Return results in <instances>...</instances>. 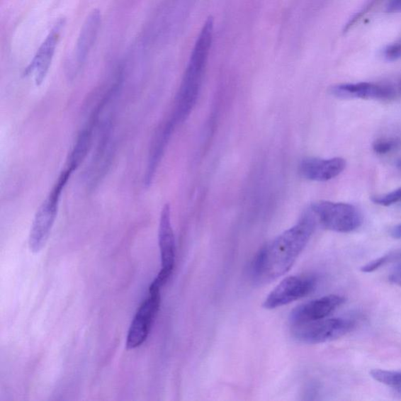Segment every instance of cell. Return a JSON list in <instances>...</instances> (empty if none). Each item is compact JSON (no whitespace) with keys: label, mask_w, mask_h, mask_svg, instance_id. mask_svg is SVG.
I'll return each mask as SVG.
<instances>
[{"label":"cell","mask_w":401,"mask_h":401,"mask_svg":"<svg viewBox=\"0 0 401 401\" xmlns=\"http://www.w3.org/2000/svg\"><path fill=\"white\" fill-rule=\"evenodd\" d=\"M316 285L317 279L313 276L288 277L274 288L263 306L266 310H273L288 305L313 292Z\"/></svg>","instance_id":"ba28073f"},{"label":"cell","mask_w":401,"mask_h":401,"mask_svg":"<svg viewBox=\"0 0 401 401\" xmlns=\"http://www.w3.org/2000/svg\"><path fill=\"white\" fill-rule=\"evenodd\" d=\"M395 270L401 271V264L396 267Z\"/></svg>","instance_id":"7402d4cb"},{"label":"cell","mask_w":401,"mask_h":401,"mask_svg":"<svg viewBox=\"0 0 401 401\" xmlns=\"http://www.w3.org/2000/svg\"><path fill=\"white\" fill-rule=\"evenodd\" d=\"M400 145V139L397 137H385L375 140L373 147L375 153L384 154L397 149Z\"/></svg>","instance_id":"9a60e30c"},{"label":"cell","mask_w":401,"mask_h":401,"mask_svg":"<svg viewBox=\"0 0 401 401\" xmlns=\"http://www.w3.org/2000/svg\"><path fill=\"white\" fill-rule=\"evenodd\" d=\"M64 26V18L57 22L45 40L41 44L39 50H37L33 60L25 71L26 76H30L33 74L37 86H41L44 80L46 79Z\"/></svg>","instance_id":"30bf717a"},{"label":"cell","mask_w":401,"mask_h":401,"mask_svg":"<svg viewBox=\"0 0 401 401\" xmlns=\"http://www.w3.org/2000/svg\"><path fill=\"white\" fill-rule=\"evenodd\" d=\"M371 378L377 382L398 390L401 388L400 371L373 369L370 371Z\"/></svg>","instance_id":"5bb4252c"},{"label":"cell","mask_w":401,"mask_h":401,"mask_svg":"<svg viewBox=\"0 0 401 401\" xmlns=\"http://www.w3.org/2000/svg\"><path fill=\"white\" fill-rule=\"evenodd\" d=\"M101 26V14L94 10L86 19L79 35L75 50V63L79 69L86 61L89 54L94 46Z\"/></svg>","instance_id":"4fadbf2b"},{"label":"cell","mask_w":401,"mask_h":401,"mask_svg":"<svg viewBox=\"0 0 401 401\" xmlns=\"http://www.w3.org/2000/svg\"><path fill=\"white\" fill-rule=\"evenodd\" d=\"M391 236L393 239H401V224L395 226L391 230Z\"/></svg>","instance_id":"44dd1931"},{"label":"cell","mask_w":401,"mask_h":401,"mask_svg":"<svg viewBox=\"0 0 401 401\" xmlns=\"http://www.w3.org/2000/svg\"><path fill=\"white\" fill-rule=\"evenodd\" d=\"M384 56L388 60L395 61L401 56V46L399 44L389 46L384 51Z\"/></svg>","instance_id":"ac0fdd59"},{"label":"cell","mask_w":401,"mask_h":401,"mask_svg":"<svg viewBox=\"0 0 401 401\" xmlns=\"http://www.w3.org/2000/svg\"><path fill=\"white\" fill-rule=\"evenodd\" d=\"M388 11L391 13L401 11V0H391L388 6Z\"/></svg>","instance_id":"d6986e66"},{"label":"cell","mask_w":401,"mask_h":401,"mask_svg":"<svg viewBox=\"0 0 401 401\" xmlns=\"http://www.w3.org/2000/svg\"><path fill=\"white\" fill-rule=\"evenodd\" d=\"M159 244L161 254L162 269L158 276L152 281V284L162 287L169 281L174 269L176 258V242L171 222V209L169 204L162 208L159 227Z\"/></svg>","instance_id":"52a82bcc"},{"label":"cell","mask_w":401,"mask_h":401,"mask_svg":"<svg viewBox=\"0 0 401 401\" xmlns=\"http://www.w3.org/2000/svg\"><path fill=\"white\" fill-rule=\"evenodd\" d=\"M310 211L317 222L332 232L350 233L362 225L361 212L351 204L319 200L311 205Z\"/></svg>","instance_id":"277c9868"},{"label":"cell","mask_w":401,"mask_h":401,"mask_svg":"<svg viewBox=\"0 0 401 401\" xmlns=\"http://www.w3.org/2000/svg\"><path fill=\"white\" fill-rule=\"evenodd\" d=\"M346 166L345 159L341 158H307L300 163V173L307 180L325 182L343 173Z\"/></svg>","instance_id":"7c38bea8"},{"label":"cell","mask_w":401,"mask_h":401,"mask_svg":"<svg viewBox=\"0 0 401 401\" xmlns=\"http://www.w3.org/2000/svg\"><path fill=\"white\" fill-rule=\"evenodd\" d=\"M73 172L71 168H65L35 215L28 239L29 249L34 254H38L46 246L57 216L62 192Z\"/></svg>","instance_id":"3957f363"},{"label":"cell","mask_w":401,"mask_h":401,"mask_svg":"<svg viewBox=\"0 0 401 401\" xmlns=\"http://www.w3.org/2000/svg\"><path fill=\"white\" fill-rule=\"evenodd\" d=\"M397 390L401 393V388Z\"/></svg>","instance_id":"cb8c5ba5"},{"label":"cell","mask_w":401,"mask_h":401,"mask_svg":"<svg viewBox=\"0 0 401 401\" xmlns=\"http://www.w3.org/2000/svg\"><path fill=\"white\" fill-rule=\"evenodd\" d=\"M316 225L313 213L308 210L295 226L265 244L252 262V281L261 285L284 276L306 248Z\"/></svg>","instance_id":"6da1fadb"},{"label":"cell","mask_w":401,"mask_h":401,"mask_svg":"<svg viewBox=\"0 0 401 401\" xmlns=\"http://www.w3.org/2000/svg\"><path fill=\"white\" fill-rule=\"evenodd\" d=\"M397 166L401 168V159H400L397 162Z\"/></svg>","instance_id":"603a6c76"},{"label":"cell","mask_w":401,"mask_h":401,"mask_svg":"<svg viewBox=\"0 0 401 401\" xmlns=\"http://www.w3.org/2000/svg\"><path fill=\"white\" fill-rule=\"evenodd\" d=\"M213 36V20L208 19L200 31L178 91L170 123L174 128L187 118L196 106Z\"/></svg>","instance_id":"7a4b0ae2"},{"label":"cell","mask_w":401,"mask_h":401,"mask_svg":"<svg viewBox=\"0 0 401 401\" xmlns=\"http://www.w3.org/2000/svg\"><path fill=\"white\" fill-rule=\"evenodd\" d=\"M345 301L344 296L337 295L321 297L293 310L289 321L294 325L321 320L343 305Z\"/></svg>","instance_id":"8fae6325"},{"label":"cell","mask_w":401,"mask_h":401,"mask_svg":"<svg viewBox=\"0 0 401 401\" xmlns=\"http://www.w3.org/2000/svg\"><path fill=\"white\" fill-rule=\"evenodd\" d=\"M398 255L397 254H390L383 256L380 258L375 259V261L367 264L366 266L361 267V271L363 273H371L373 272L378 269H380L381 266L388 264L393 258H396Z\"/></svg>","instance_id":"e0dca14e"},{"label":"cell","mask_w":401,"mask_h":401,"mask_svg":"<svg viewBox=\"0 0 401 401\" xmlns=\"http://www.w3.org/2000/svg\"><path fill=\"white\" fill-rule=\"evenodd\" d=\"M331 94L338 98L390 100L401 94V81L398 84L358 83L334 86Z\"/></svg>","instance_id":"9c48e42d"},{"label":"cell","mask_w":401,"mask_h":401,"mask_svg":"<svg viewBox=\"0 0 401 401\" xmlns=\"http://www.w3.org/2000/svg\"><path fill=\"white\" fill-rule=\"evenodd\" d=\"M160 290L161 288L153 284L150 286L149 295L141 304L130 327L125 344L128 350H133L142 345L149 335L160 307Z\"/></svg>","instance_id":"8992f818"},{"label":"cell","mask_w":401,"mask_h":401,"mask_svg":"<svg viewBox=\"0 0 401 401\" xmlns=\"http://www.w3.org/2000/svg\"><path fill=\"white\" fill-rule=\"evenodd\" d=\"M373 200L374 203L383 206L401 203V188L388 193V194L373 197Z\"/></svg>","instance_id":"2e32d148"},{"label":"cell","mask_w":401,"mask_h":401,"mask_svg":"<svg viewBox=\"0 0 401 401\" xmlns=\"http://www.w3.org/2000/svg\"><path fill=\"white\" fill-rule=\"evenodd\" d=\"M390 281L391 283L401 287V271L395 270L390 274Z\"/></svg>","instance_id":"ffe728a7"},{"label":"cell","mask_w":401,"mask_h":401,"mask_svg":"<svg viewBox=\"0 0 401 401\" xmlns=\"http://www.w3.org/2000/svg\"><path fill=\"white\" fill-rule=\"evenodd\" d=\"M354 327L353 321L346 318L321 319L315 322L294 324L293 338L305 344H320L340 339Z\"/></svg>","instance_id":"5b68a950"}]
</instances>
